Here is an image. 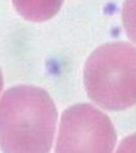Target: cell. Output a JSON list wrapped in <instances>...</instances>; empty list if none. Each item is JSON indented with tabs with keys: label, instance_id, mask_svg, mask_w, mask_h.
<instances>
[{
	"label": "cell",
	"instance_id": "1",
	"mask_svg": "<svg viewBox=\"0 0 136 153\" xmlns=\"http://www.w3.org/2000/svg\"><path fill=\"white\" fill-rule=\"evenodd\" d=\"M57 111L45 90L17 85L0 99V148L4 152H48L53 143Z\"/></svg>",
	"mask_w": 136,
	"mask_h": 153
},
{
	"label": "cell",
	"instance_id": "2",
	"mask_svg": "<svg viewBox=\"0 0 136 153\" xmlns=\"http://www.w3.org/2000/svg\"><path fill=\"white\" fill-rule=\"evenodd\" d=\"M88 97L104 109L123 111L136 104V48L124 42L97 48L84 67Z\"/></svg>",
	"mask_w": 136,
	"mask_h": 153
},
{
	"label": "cell",
	"instance_id": "3",
	"mask_svg": "<svg viewBox=\"0 0 136 153\" xmlns=\"http://www.w3.org/2000/svg\"><path fill=\"white\" fill-rule=\"evenodd\" d=\"M116 133L105 114L89 104H77L61 116L56 152H111Z\"/></svg>",
	"mask_w": 136,
	"mask_h": 153
},
{
	"label": "cell",
	"instance_id": "4",
	"mask_svg": "<svg viewBox=\"0 0 136 153\" xmlns=\"http://www.w3.org/2000/svg\"><path fill=\"white\" fill-rule=\"evenodd\" d=\"M64 0H13L17 12L26 20L43 22L54 17Z\"/></svg>",
	"mask_w": 136,
	"mask_h": 153
},
{
	"label": "cell",
	"instance_id": "5",
	"mask_svg": "<svg viewBox=\"0 0 136 153\" xmlns=\"http://www.w3.org/2000/svg\"><path fill=\"white\" fill-rule=\"evenodd\" d=\"M122 18L127 36L136 44V0L125 1Z\"/></svg>",
	"mask_w": 136,
	"mask_h": 153
},
{
	"label": "cell",
	"instance_id": "6",
	"mask_svg": "<svg viewBox=\"0 0 136 153\" xmlns=\"http://www.w3.org/2000/svg\"><path fill=\"white\" fill-rule=\"evenodd\" d=\"M118 152H136V134L123 141L118 147Z\"/></svg>",
	"mask_w": 136,
	"mask_h": 153
},
{
	"label": "cell",
	"instance_id": "7",
	"mask_svg": "<svg viewBox=\"0 0 136 153\" xmlns=\"http://www.w3.org/2000/svg\"><path fill=\"white\" fill-rule=\"evenodd\" d=\"M2 88H3V78H2L1 71H0V93L2 91Z\"/></svg>",
	"mask_w": 136,
	"mask_h": 153
}]
</instances>
